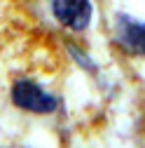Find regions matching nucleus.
Masks as SVG:
<instances>
[{"mask_svg":"<svg viewBox=\"0 0 145 148\" xmlns=\"http://www.w3.org/2000/svg\"><path fill=\"white\" fill-rule=\"evenodd\" d=\"M115 42L131 57H145V21H138L129 14H117Z\"/></svg>","mask_w":145,"mask_h":148,"instance_id":"nucleus-3","label":"nucleus"},{"mask_svg":"<svg viewBox=\"0 0 145 148\" xmlns=\"http://www.w3.org/2000/svg\"><path fill=\"white\" fill-rule=\"evenodd\" d=\"M12 103L16 108L26 110V113H35V115H49L59 108V99L49 94L47 89H42L35 80H16L12 85Z\"/></svg>","mask_w":145,"mask_h":148,"instance_id":"nucleus-1","label":"nucleus"},{"mask_svg":"<svg viewBox=\"0 0 145 148\" xmlns=\"http://www.w3.org/2000/svg\"><path fill=\"white\" fill-rule=\"evenodd\" d=\"M51 14L63 28L84 31L91 24V0H51Z\"/></svg>","mask_w":145,"mask_h":148,"instance_id":"nucleus-2","label":"nucleus"}]
</instances>
